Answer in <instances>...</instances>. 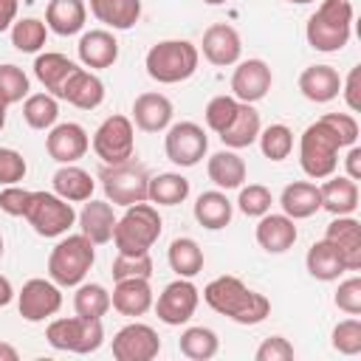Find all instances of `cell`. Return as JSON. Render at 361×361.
I'll return each instance as SVG.
<instances>
[{
    "instance_id": "20",
    "label": "cell",
    "mask_w": 361,
    "mask_h": 361,
    "mask_svg": "<svg viewBox=\"0 0 361 361\" xmlns=\"http://www.w3.org/2000/svg\"><path fill=\"white\" fill-rule=\"evenodd\" d=\"M59 99H65L68 104L79 107V110H96L102 102H104V82L93 73V71H85V68H76L68 82L62 85V93Z\"/></svg>"
},
{
    "instance_id": "23",
    "label": "cell",
    "mask_w": 361,
    "mask_h": 361,
    "mask_svg": "<svg viewBox=\"0 0 361 361\" xmlns=\"http://www.w3.org/2000/svg\"><path fill=\"white\" fill-rule=\"evenodd\" d=\"M79 228H82V234L93 243V245H104V243H110L113 240V228H116V214H113V206H110V200H93V197H87V203H85V209L79 212Z\"/></svg>"
},
{
    "instance_id": "14",
    "label": "cell",
    "mask_w": 361,
    "mask_h": 361,
    "mask_svg": "<svg viewBox=\"0 0 361 361\" xmlns=\"http://www.w3.org/2000/svg\"><path fill=\"white\" fill-rule=\"evenodd\" d=\"M158 353H161V338L149 324L133 322V324H124L113 336L116 361H152Z\"/></svg>"
},
{
    "instance_id": "1",
    "label": "cell",
    "mask_w": 361,
    "mask_h": 361,
    "mask_svg": "<svg viewBox=\"0 0 361 361\" xmlns=\"http://www.w3.org/2000/svg\"><path fill=\"white\" fill-rule=\"evenodd\" d=\"M203 302L217 310L220 316H228L237 324H259L271 313L268 296L251 290L237 276H217L203 288Z\"/></svg>"
},
{
    "instance_id": "2",
    "label": "cell",
    "mask_w": 361,
    "mask_h": 361,
    "mask_svg": "<svg viewBox=\"0 0 361 361\" xmlns=\"http://www.w3.org/2000/svg\"><path fill=\"white\" fill-rule=\"evenodd\" d=\"M350 34H353V3L350 0H322V6L310 14L305 25L307 45L322 54L341 51L350 42Z\"/></svg>"
},
{
    "instance_id": "42",
    "label": "cell",
    "mask_w": 361,
    "mask_h": 361,
    "mask_svg": "<svg viewBox=\"0 0 361 361\" xmlns=\"http://www.w3.org/2000/svg\"><path fill=\"white\" fill-rule=\"evenodd\" d=\"M257 141H259L262 155L271 161H285L293 149V133L285 124H268L265 130H259Z\"/></svg>"
},
{
    "instance_id": "28",
    "label": "cell",
    "mask_w": 361,
    "mask_h": 361,
    "mask_svg": "<svg viewBox=\"0 0 361 361\" xmlns=\"http://www.w3.org/2000/svg\"><path fill=\"white\" fill-rule=\"evenodd\" d=\"M279 206L282 214H288L290 220H305L313 217L322 209V197H319V186L310 180H293L282 189L279 195Z\"/></svg>"
},
{
    "instance_id": "24",
    "label": "cell",
    "mask_w": 361,
    "mask_h": 361,
    "mask_svg": "<svg viewBox=\"0 0 361 361\" xmlns=\"http://www.w3.org/2000/svg\"><path fill=\"white\" fill-rule=\"evenodd\" d=\"M296 237H299L296 223L288 214H271L268 212L257 223V243L268 254H285L296 243Z\"/></svg>"
},
{
    "instance_id": "33",
    "label": "cell",
    "mask_w": 361,
    "mask_h": 361,
    "mask_svg": "<svg viewBox=\"0 0 361 361\" xmlns=\"http://www.w3.org/2000/svg\"><path fill=\"white\" fill-rule=\"evenodd\" d=\"M206 172H209V180L217 189H240L248 169H245V161L234 149H220L209 158Z\"/></svg>"
},
{
    "instance_id": "26",
    "label": "cell",
    "mask_w": 361,
    "mask_h": 361,
    "mask_svg": "<svg viewBox=\"0 0 361 361\" xmlns=\"http://www.w3.org/2000/svg\"><path fill=\"white\" fill-rule=\"evenodd\" d=\"M110 307H116L121 316H144L152 307L149 279H118L110 293Z\"/></svg>"
},
{
    "instance_id": "46",
    "label": "cell",
    "mask_w": 361,
    "mask_h": 361,
    "mask_svg": "<svg viewBox=\"0 0 361 361\" xmlns=\"http://www.w3.org/2000/svg\"><path fill=\"white\" fill-rule=\"evenodd\" d=\"M149 279L152 276V257L149 254H118L113 259V279Z\"/></svg>"
},
{
    "instance_id": "51",
    "label": "cell",
    "mask_w": 361,
    "mask_h": 361,
    "mask_svg": "<svg viewBox=\"0 0 361 361\" xmlns=\"http://www.w3.org/2000/svg\"><path fill=\"white\" fill-rule=\"evenodd\" d=\"M254 358L257 361H290L293 358V344L288 338H282V336H268L257 347Z\"/></svg>"
},
{
    "instance_id": "52",
    "label": "cell",
    "mask_w": 361,
    "mask_h": 361,
    "mask_svg": "<svg viewBox=\"0 0 361 361\" xmlns=\"http://www.w3.org/2000/svg\"><path fill=\"white\" fill-rule=\"evenodd\" d=\"M28 197H31L28 189L11 183V186H6V189L0 192V209H3L6 214H11V217H23V214H25V206H28Z\"/></svg>"
},
{
    "instance_id": "48",
    "label": "cell",
    "mask_w": 361,
    "mask_h": 361,
    "mask_svg": "<svg viewBox=\"0 0 361 361\" xmlns=\"http://www.w3.org/2000/svg\"><path fill=\"white\" fill-rule=\"evenodd\" d=\"M25 172H28L25 158L11 147H0V186L20 183L25 178Z\"/></svg>"
},
{
    "instance_id": "60",
    "label": "cell",
    "mask_w": 361,
    "mask_h": 361,
    "mask_svg": "<svg viewBox=\"0 0 361 361\" xmlns=\"http://www.w3.org/2000/svg\"><path fill=\"white\" fill-rule=\"evenodd\" d=\"M203 3H209V6H220V3H226V0H203Z\"/></svg>"
},
{
    "instance_id": "11",
    "label": "cell",
    "mask_w": 361,
    "mask_h": 361,
    "mask_svg": "<svg viewBox=\"0 0 361 361\" xmlns=\"http://www.w3.org/2000/svg\"><path fill=\"white\" fill-rule=\"evenodd\" d=\"M164 149L166 158L175 166H195L200 164V158L209 149V138L206 130L195 121H178L166 127V138H164Z\"/></svg>"
},
{
    "instance_id": "39",
    "label": "cell",
    "mask_w": 361,
    "mask_h": 361,
    "mask_svg": "<svg viewBox=\"0 0 361 361\" xmlns=\"http://www.w3.org/2000/svg\"><path fill=\"white\" fill-rule=\"evenodd\" d=\"M23 118L31 130H51L59 118L56 96L51 93H28L23 102Z\"/></svg>"
},
{
    "instance_id": "43",
    "label": "cell",
    "mask_w": 361,
    "mask_h": 361,
    "mask_svg": "<svg viewBox=\"0 0 361 361\" xmlns=\"http://www.w3.org/2000/svg\"><path fill=\"white\" fill-rule=\"evenodd\" d=\"M28 96V76L20 65H0V102L17 104Z\"/></svg>"
},
{
    "instance_id": "49",
    "label": "cell",
    "mask_w": 361,
    "mask_h": 361,
    "mask_svg": "<svg viewBox=\"0 0 361 361\" xmlns=\"http://www.w3.org/2000/svg\"><path fill=\"white\" fill-rule=\"evenodd\" d=\"M322 121L338 135V144L341 147H353L358 141V121L350 113H324Z\"/></svg>"
},
{
    "instance_id": "50",
    "label": "cell",
    "mask_w": 361,
    "mask_h": 361,
    "mask_svg": "<svg viewBox=\"0 0 361 361\" xmlns=\"http://www.w3.org/2000/svg\"><path fill=\"white\" fill-rule=\"evenodd\" d=\"M333 302L347 316H358L361 313V279L358 276H350V279L338 282V290H336V299Z\"/></svg>"
},
{
    "instance_id": "38",
    "label": "cell",
    "mask_w": 361,
    "mask_h": 361,
    "mask_svg": "<svg viewBox=\"0 0 361 361\" xmlns=\"http://www.w3.org/2000/svg\"><path fill=\"white\" fill-rule=\"evenodd\" d=\"M178 350H180V355H186L192 361H209V358L217 355L220 338H217L214 330H209L203 324L200 327H186L178 338Z\"/></svg>"
},
{
    "instance_id": "34",
    "label": "cell",
    "mask_w": 361,
    "mask_h": 361,
    "mask_svg": "<svg viewBox=\"0 0 361 361\" xmlns=\"http://www.w3.org/2000/svg\"><path fill=\"white\" fill-rule=\"evenodd\" d=\"M231 214H234V206L231 200L220 192V189H212V192H203L197 195L195 200V220L209 228V231H220L231 223Z\"/></svg>"
},
{
    "instance_id": "17",
    "label": "cell",
    "mask_w": 361,
    "mask_h": 361,
    "mask_svg": "<svg viewBox=\"0 0 361 361\" xmlns=\"http://www.w3.org/2000/svg\"><path fill=\"white\" fill-rule=\"evenodd\" d=\"M200 51H203L206 62H212V65H217V68H226V65L240 62L243 39H240V34H237L228 23H214V25H209V28L203 31Z\"/></svg>"
},
{
    "instance_id": "54",
    "label": "cell",
    "mask_w": 361,
    "mask_h": 361,
    "mask_svg": "<svg viewBox=\"0 0 361 361\" xmlns=\"http://www.w3.org/2000/svg\"><path fill=\"white\" fill-rule=\"evenodd\" d=\"M17 6H20V0H0V34L8 31V28L14 25Z\"/></svg>"
},
{
    "instance_id": "36",
    "label": "cell",
    "mask_w": 361,
    "mask_h": 361,
    "mask_svg": "<svg viewBox=\"0 0 361 361\" xmlns=\"http://www.w3.org/2000/svg\"><path fill=\"white\" fill-rule=\"evenodd\" d=\"M166 259H169V268L178 276H186V279H192L203 271V248L192 237H175L169 243Z\"/></svg>"
},
{
    "instance_id": "8",
    "label": "cell",
    "mask_w": 361,
    "mask_h": 361,
    "mask_svg": "<svg viewBox=\"0 0 361 361\" xmlns=\"http://www.w3.org/2000/svg\"><path fill=\"white\" fill-rule=\"evenodd\" d=\"M23 217L39 237H62L76 223L73 206L56 192H31Z\"/></svg>"
},
{
    "instance_id": "59",
    "label": "cell",
    "mask_w": 361,
    "mask_h": 361,
    "mask_svg": "<svg viewBox=\"0 0 361 361\" xmlns=\"http://www.w3.org/2000/svg\"><path fill=\"white\" fill-rule=\"evenodd\" d=\"M288 3H296V6H307V3H316V0H288Z\"/></svg>"
},
{
    "instance_id": "19",
    "label": "cell",
    "mask_w": 361,
    "mask_h": 361,
    "mask_svg": "<svg viewBox=\"0 0 361 361\" xmlns=\"http://www.w3.org/2000/svg\"><path fill=\"white\" fill-rule=\"evenodd\" d=\"M76 54H79L85 68L102 71V68H110L118 59V42L107 28H90L79 37Z\"/></svg>"
},
{
    "instance_id": "47",
    "label": "cell",
    "mask_w": 361,
    "mask_h": 361,
    "mask_svg": "<svg viewBox=\"0 0 361 361\" xmlns=\"http://www.w3.org/2000/svg\"><path fill=\"white\" fill-rule=\"evenodd\" d=\"M333 350H338L341 355H358L361 353V322L344 319L333 327Z\"/></svg>"
},
{
    "instance_id": "58",
    "label": "cell",
    "mask_w": 361,
    "mask_h": 361,
    "mask_svg": "<svg viewBox=\"0 0 361 361\" xmlns=\"http://www.w3.org/2000/svg\"><path fill=\"white\" fill-rule=\"evenodd\" d=\"M6 107H8V104H3V102H0V130L6 127Z\"/></svg>"
},
{
    "instance_id": "15",
    "label": "cell",
    "mask_w": 361,
    "mask_h": 361,
    "mask_svg": "<svg viewBox=\"0 0 361 361\" xmlns=\"http://www.w3.org/2000/svg\"><path fill=\"white\" fill-rule=\"evenodd\" d=\"M271 82H274V76H271L268 62H262V59H243L234 68V73H231V93H234L237 102L254 104V102L268 96Z\"/></svg>"
},
{
    "instance_id": "22",
    "label": "cell",
    "mask_w": 361,
    "mask_h": 361,
    "mask_svg": "<svg viewBox=\"0 0 361 361\" xmlns=\"http://www.w3.org/2000/svg\"><path fill=\"white\" fill-rule=\"evenodd\" d=\"M299 90L307 102L324 104L341 93V76L333 65H307L299 73Z\"/></svg>"
},
{
    "instance_id": "21",
    "label": "cell",
    "mask_w": 361,
    "mask_h": 361,
    "mask_svg": "<svg viewBox=\"0 0 361 361\" xmlns=\"http://www.w3.org/2000/svg\"><path fill=\"white\" fill-rule=\"evenodd\" d=\"M172 113H175L172 110V102L164 93H155V90L141 93L133 102V121L144 133H161V130H166L172 124Z\"/></svg>"
},
{
    "instance_id": "4",
    "label": "cell",
    "mask_w": 361,
    "mask_h": 361,
    "mask_svg": "<svg viewBox=\"0 0 361 361\" xmlns=\"http://www.w3.org/2000/svg\"><path fill=\"white\" fill-rule=\"evenodd\" d=\"M197 62H200V51L189 39H161L144 56V68L149 79H155L158 85L186 82L197 71Z\"/></svg>"
},
{
    "instance_id": "16",
    "label": "cell",
    "mask_w": 361,
    "mask_h": 361,
    "mask_svg": "<svg viewBox=\"0 0 361 361\" xmlns=\"http://www.w3.org/2000/svg\"><path fill=\"white\" fill-rule=\"evenodd\" d=\"M45 149L56 164H76L90 149V138L82 124L65 121L51 127V133L45 135Z\"/></svg>"
},
{
    "instance_id": "10",
    "label": "cell",
    "mask_w": 361,
    "mask_h": 361,
    "mask_svg": "<svg viewBox=\"0 0 361 361\" xmlns=\"http://www.w3.org/2000/svg\"><path fill=\"white\" fill-rule=\"evenodd\" d=\"M93 152L104 161V164H124L133 158L135 152V130H133V118L113 113L107 116L96 133H93Z\"/></svg>"
},
{
    "instance_id": "30",
    "label": "cell",
    "mask_w": 361,
    "mask_h": 361,
    "mask_svg": "<svg viewBox=\"0 0 361 361\" xmlns=\"http://www.w3.org/2000/svg\"><path fill=\"white\" fill-rule=\"evenodd\" d=\"M262 124H259V113L254 110V104L248 102H240L231 124L220 133V141L228 147V149H243V147H251L259 135Z\"/></svg>"
},
{
    "instance_id": "44",
    "label": "cell",
    "mask_w": 361,
    "mask_h": 361,
    "mask_svg": "<svg viewBox=\"0 0 361 361\" xmlns=\"http://www.w3.org/2000/svg\"><path fill=\"white\" fill-rule=\"evenodd\" d=\"M271 203H274V195L268 186L262 183H248V186H240V197H237V206L245 217H262L271 212Z\"/></svg>"
},
{
    "instance_id": "61",
    "label": "cell",
    "mask_w": 361,
    "mask_h": 361,
    "mask_svg": "<svg viewBox=\"0 0 361 361\" xmlns=\"http://www.w3.org/2000/svg\"><path fill=\"white\" fill-rule=\"evenodd\" d=\"M0 257H3V234H0Z\"/></svg>"
},
{
    "instance_id": "31",
    "label": "cell",
    "mask_w": 361,
    "mask_h": 361,
    "mask_svg": "<svg viewBox=\"0 0 361 361\" xmlns=\"http://www.w3.org/2000/svg\"><path fill=\"white\" fill-rule=\"evenodd\" d=\"M51 183H54V192H56L59 197H65L68 203H85L87 197H93V189H96L90 172H85V169L76 166V164H62V166L54 172Z\"/></svg>"
},
{
    "instance_id": "3",
    "label": "cell",
    "mask_w": 361,
    "mask_h": 361,
    "mask_svg": "<svg viewBox=\"0 0 361 361\" xmlns=\"http://www.w3.org/2000/svg\"><path fill=\"white\" fill-rule=\"evenodd\" d=\"M164 228V220L155 209V203H133L127 212L116 220L113 228V243L118 254H149V248L158 243Z\"/></svg>"
},
{
    "instance_id": "18",
    "label": "cell",
    "mask_w": 361,
    "mask_h": 361,
    "mask_svg": "<svg viewBox=\"0 0 361 361\" xmlns=\"http://www.w3.org/2000/svg\"><path fill=\"white\" fill-rule=\"evenodd\" d=\"M324 240H330L344 262L347 271H358L361 268V223L350 214L336 217L333 223H327Z\"/></svg>"
},
{
    "instance_id": "7",
    "label": "cell",
    "mask_w": 361,
    "mask_h": 361,
    "mask_svg": "<svg viewBox=\"0 0 361 361\" xmlns=\"http://www.w3.org/2000/svg\"><path fill=\"white\" fill-rule=\"evenodd\" d=\"M45 338L54 350L65 353H96L104 341V327L102 319H85V316H71V319H54L45 327Z\"/></svg>"
},
{
    "instance_id": "56",
    "label": "cell",
    "mask_w": 361,
    "mask_h": 361,
    "mask_svg": "<svg viewBox=\"0 0 361 361\" xmlns=\"http://www.w3.org/2000/svg\"><path fill=\"white\" fill-rule=\"evenodd\" d=\"M11 299H14V288H11L8 276H3V274H0V307H6Z\"/></svg>"
},
{
    "instance_id": "25",
    "label": "cell",
    "mask_w": 361,
    "mask_h": 361,
    "mask_svg": "<svg viewBox=\"0 0 361 361\" xmlns=\"http://www.w3.org/2000/svg\"><path fill=\"white\" fill-rule=\"evenodd\" d=\"M319 197L322 209L333 217L353 214L358 209V183L347 175H327V180L319 186Z\"/></svg>"
},
{
    "instance_id": "37",
    "label": "cell",
    "mask_w": 361,
    "mask_h": 361,
    "mask_svg": "<svg viewBox=\"0 0 361 361\" xmlns=\"http://www.w3.org/2000/svg\"><path fill=\"white\" fill-rule=\"evenodd\" d=\"M189 197V180L178 172H161L155 178H149V189H147V200L158 203V206H178Z\"/></svg>"
},
{
    "instance_id": "57",
    "label": "cell",
    "mask_w": 361,
    "mask_h": 361,
    "mask_svg": "<svg viewBox=\"0 0 361 361\" xmlns=\"http://www.w3.org/2000/svg\"><path fill=\"white\" fill-rule=\"evenodd\" d=\"M17 358H20V353L8 341H0V361H17Z\"/></svg>"
},
{
    "instance_id": "13",
    "label": "cell",
    "mask_w": 361,
    "mask_h": 361,
    "mask_svg": "<svg viewBox=\"0 0 361 361\" xmlns=\"http://www.w3.org/2000/svg\"><path fill=\"white\" fill-rule=\"evenodd\" d=\"M17 307H20V316L25 322L37 324V322L51 319L62 307L59 285L51 282V279H28L23 285V290L17 293Z\"/></svg>"
},
{
    "instance_id": "53",
    "label": "cell",
    "mask_w": 361,
    "mask_h": 361,
    "mask_svg": "<svg viewBox=\"0 0 361 361\" xmlns=\"http://www.w3.org/2000/svg\"><path fill=\"white\" fill-rule=\"evenodd\" d=\"M358 73H361V68L355 65V68L347 73V82H341V93H344L347 107H350L353 113L361 107V99H358Z\"/></svg>"
},
{
    "instance_id": "5",
    "label": "cell",
    "mask_w": 361,
    "mask_h": 361,
    "mask_svg": "<svg viewBox=\"0 0 361 361\" xmlns=\"http://www.w3.org/2000/svg\"><path fill=\"white\" fill-rule=\"evenodd\" d=\"M93 243L85 234H68L48 254V276L59 288H76L93 268Z\"/></svg>"
},
{
    "instance_id": "40",
    "label": "cell",
    "mask_w": 361,
    "mask_h": 361,
    "mask_svg": "<svg viewBox=\"0 0 361 361\" xmlns=\"http://www.w3.org/2000/svg\"><path fill=\"white\" fill-rule=\"evenodd\" d=\"M73 310L85 319H102L110 310V293L99 282H79L73 293Z\"/></svg>"
},
{
    "instance_id": "35",
    "label": "cell",
    "mask_w": 361,
    "mask_h": 361,
    "mask_svg": "<svg viewBox=\"0 0 361 361\" xmlns=\"http://www.w3.org/2000/svg\"><path fill=\"white\" fill-rule=\"evenodd\" d=\"M305 265H307V274H310L313 279H319V282H333V279H338V276L347 271L344 262H341V257H338V251H336V245H333L330 240L313 243V245L307 248Z\"/></svg>"
},
{
    "instance_id": "41",
    "label": "cell",
    "mask_w": 361,
    "mask_h": 361,
    "mask_svg": "<svg viewBox=\"0 0 361 361\" xmlns=\"http://www.w3.org/2000/svg\"><path fill=\"white\" fill-rule=\"evenodd\" d=\"M45 37H48L45 20L25 17V20H17L11 25V45L17 51H23V54H37L45 45Z\"/></svg>"
},
{
    "instance_id": "6",
    "label": "cell",
    "mask_w": 361,
    "mask_h": 361,
    "mask_svg": "<svg viewBox=\"0 0 361 361\" xmlns=\"http://www.w3.org/2000/svg\"><path fill=\"white\" fill-rule=\"evenodd\" d=\"M338 149H341L338 135L322 118H316L313 124H307V130L299 138V166H302V172L313 180H324L338 166Z\"/></svg>"
},
{
    "instance_id": "27",
    "label": "cell",
    "mask_w": 361,
    "mask_h": 361,
    "mask_svg": "<svg viewBox=\"0 0 361 361\" xmlns=\"http://www.w3.org/2000/svg\"><path fill=\"white\" fill-rule=\"evenodd\" d=\"M87 6L85 0H48L45 6V25L59 37H73L85 28Z\"/></svg>"
},
{
    "instance_id": "29",
    "label": "cell",
    "mask_w": 361,
    "mask_h": 361,
    "mask_svg": "<svg viewBox=\"0 0 361 361\" xmlns=\"http://www.w3.org/2000/svg\"><path fill=\"white\" fill-rule=\"evenodd\" d=\"M79 65L73 62V59H68L65 54H56V51H45V54H39L37 59H34V76L39 79V85L51 93V96H56L59 99V93H62V85L68 82V76L76 71Z\"/></svg>"
},
{
    "instance_id": "32",
    "label": "cell",
    "mask_w": 361,
    "mask_h": 361,
    "mask_svg": "<svg viewBox=\"0 0 361 361\" xmlns=\"http://www.w3.org/2000/svg\"><path fill=\"white\" fill-rule=\"evenodd\" d=\"M90 14L107 28L127 31L141 17V0H90Z\"/></svg>"
},
{
    "instance_id": "12",
    "label": "cell",
    "mask_w": 361,
    "mask_h": 361,
    "mask_svg": "<svg viewBox=\"0 0 361 361\" xmlns=\"http://www.w3.org/2000/svg\"><path fill=\"white\" fill-rule=\"evenodd\" d=\"M197 302H200V290L186 276H178L175 282H169L161 290V296L155 302V313L164 324L178 327V324H186L195 316Z\"/></svg>"
},
{
    "instance_id": "9",
    "label": "cell",
    "mask_w": 361,
    "mask_h": 361,
    "mask_svg": "<svg viewBox=\"0 0 361 361\" xmlns=\"http://www.w3.org/2000/svg\"><path fill=\"white\" fill-rule=\"evenodd\" d=\"M102 189L107 195V200L113 206H133L147 200V189H149V175L141 164L124 161V164H104L102 175Z\"/></svg>"
},
{
    "instance_id": "55",
    "label": "cell",
    "mask_w": 361,
    "mask_h": 361,
    "mask_svg": "<svg viewBox=\"0 0 361 361\" xmlns=\"http://www.w3.org/2000/svg\"><path fill=\"white\" fill-rule=\"evenodd\" d=\"M344 164H347V178L361 180V147H355V144H353V147L347 149Z\"/></svg>"
},
{
    "instance_id": "45",
    "label": "cell",
    "mask_w": 361,
    "mask_h": 361,
    "mask_svg": "<svg viewBox=\"0 0 361 361\" xmlns=\"http://www.w3.org/2000/svg\"><path fill=\"white\" fill-rule=\"evenodd\" d=\"M237 107H240V102L234 99V96H214V99H209V104H206V110H203V116H206V127L209 130H214L217 135L231 124V118H234V113H237Z\"/></svg>"
}]
</instances>
